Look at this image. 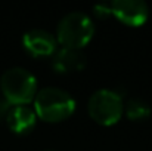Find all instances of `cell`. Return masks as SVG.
Returning a JSON list of instances; mask_svg holds the SVG:
<instances>
[{"instance_id":"obj_1","label":"cell","mask_w":152,"mask_h":151,"mask_svg":"<svg viewBox=\"0 0 152 151\" xmlns=\"http://www.w3.org/2000/svg\"><path fill=\"white\" fill-rule=\"evenodd\" d=\"M33 101L37 117L52 123L68 119L75 110L74 96L58 86H46L37 91Z\"/></svg>"},{"instance_id":"obj_2","label":"cell","mask_w":152,"mask_h":151,"mask_svg":"<svg viewBox=\"0 0 152 151\" xmlns=\"http://www.w3.org/2000/svg\"><path fill=\"white\" fill-rule=\"evenodd\" d=\"M0 89L12 105H28L37 94V79L30 70L15 65L3 71Z\"/></svg>"},{"instance_id":"obj_3","label":"cell","mask_w":152,"mask_h":151,"mask_svg":"<svg viewBox=\"0 0 152 151\" xmlns=\"http://www.w3.org/2000/svg\"><path fill=\"white\" fill-rule=\"evenodd\" d=\"M95 34V24L92 18L81 10L68 12L61 18L56 27V40L65 48L81 49Z\"/></svg>"},{"instance_id":"obj_4","label":"cell","mask_w":152,"mask_h":151,"mask_svg":"<svg viewBox=\"0 0 152 151\" xmlns=\"http://www.w3.org/2000/svg\"><path fill=\"white\" fill-rule=\"evenodd\" d=\"M87 111L96 123L111 126L124 114V101L117 91L102 88L90 95L87 101Z\"/></svg>"},{"instance_id":"obj_5","label":"cell","mask_w":152,"mask_h":151,"mask_svg":"<svg viewBox=\"0 0 152 151\" xmlns=\"http://www.w3.org/2000/svg\"><path fill=\"white\" fill-rule=\"evenodd\" d=\"M111 13L126 25L139 27L148 21L149 6L143 0H114L111 1Z\"/></svg>"},{"instance_id":"obj_6","label":"cell","mask_w":152,"mask_h":151,"mask_svg":"<svg viewBox=\"0 0 152 151\" xmlns=\"http://www.w3.org/2000/svg\"><path fill=\"white\" fill-rule=\"evenodd\" d=\"M56 37L45 28H31L22 36L24 48L34 56L53 55L56 50Z\"/></svg>"},{"instance_id":"obj_7","label":"cell","mask_w":152,"mask_h":151,"mask_svg":"<svg viewBox=\"0 0 152 151\" xmlns=\"http://www.w3.org/2000/svg\"><path fill=\"white\" fill-rule=\"evenodd\" d=\"M87 64V58L81 49L61 46L52 55V67L58 73L81 71Z\"/></svg>"},{"instance_id":"obj_8","label":"cell","mask_w":152,"mask_h":151,"mask_svg":"<svg viewBox=\"0 0 152 151\" xmlns=\"http://www.w3.org/2000/svg\"><path fill=\"white\" fill-rule=\"evenodd\" d=\"M4 122L12 132L24 135L34 129L37 122V114L34 108L28 105H12Z\"/></svg>"},{"instance_id":"obj_9","label":"cell","mask_w":152,"mask_h":151,"mask_svg":"<svg viewBox=\"0 0 152 151\" xmlns=\"http://www.w3.org/2000/svg\"><path fill=\"white\" fill-rule=\"evenodd\" d=\"M124 114L130 120H145L151 116V105L142 98L133 96L124 102Z\"/></svg>"},{"instance_id":"obj_10","label":"cell","mask_w":152,"mask_h":151,"mask_svg":"<svg viewBox=\"0 0 152 151\" xmlns=\"http://www.w3.org/2000/svg\"><path fill=\"white\" fill-rule=\"evenodd\" d=\"M93 13L99 18H106L108 15H111V3H96L93 6Z\"/></svg>"},{"instance_id":"obj_11","label":"cell","mask_w":152,"mask_h":151,"mask_svg":"<svg viewBox=\"0 0 152 151\" xmlns=\"http://www.w3.org/2000/svg\"><path fill=\"white\" fill-rule=\"evenodd\" d=\"M12 108V104L6 98H0V120H6V116L7 113L10 111Z\"/></svg>"},{"instance_id":"obj_12","label":"cell","mask_w":152,"mask_h":151,"mask_svg":"<svg viewBox=\"0 0 152 151\" xmlns=\"http://www.w3.org/2000/svg\"><path fill=\"white\" fill-rule=\"evenodd\" d=\"M45 151H55V150H45Z\"/></svg>"}]
</instances>
